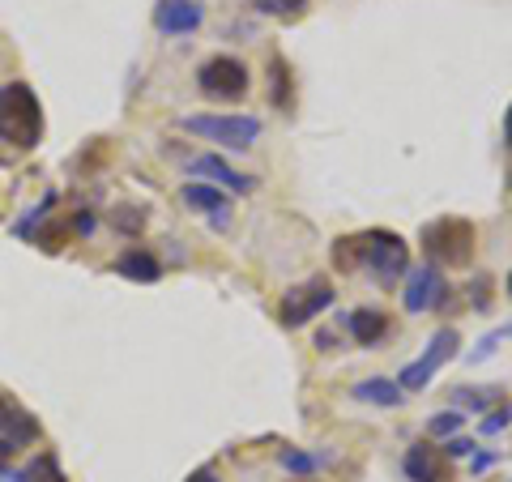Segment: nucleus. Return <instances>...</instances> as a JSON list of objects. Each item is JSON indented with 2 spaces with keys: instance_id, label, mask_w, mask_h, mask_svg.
Listing matches in <instances>:
<instances>
[{
  "instance_id": "nucleus-14",
  "label": "nucleus",
  "mask_w": 512,
  "mask_h": 482,
  "mask_svg": "<svg viewBox=\"0 0 512 482\" xmlns=\"http://www.w3.org/2000/svg\"><path fill=\"white\" fill-rule=\"evenodd\" d=\"M355 401H372V406H402L406 393H402V384L389 380V376H372V380H359L355 389Z\"/></svg>"
},
{
  "instance_id": "nucleus-21",
  "label": "nucleus",
  "mask_w": 512,
  "mask_h": 482,
  "mask_svg": "<svg viewBox=\"0 0 512 482\" xmlns=\"http://www.w3.org/2000/svg\"><path fill=\"white\" fill-rule=\"evenodd\" d=\"M278 461L286 465V470H295V474H308V470H312V465H316V457H308V453H299V448H286V453H282Z\"/></svg>"
},
{
  "instance_id": "nucleus-28",
  "label": "nucleus",
  "mask_w": 512,
  "mask_h": 482,
  "mask_svg": "<svg viewBox=\"0 0 512 482\" xmlns=\"http://www.w3.org/2000/svg\"><path fill=\"white\" fill-rule=\"evenodd\" d=\"M188 482H218V478H214V474H210V470H197V474H192V478H188Z\"/></svg>"
},
{
  "instance_id": "nucleus-13",
  "label": "nucleus",
  "mask_w": 512,
  "mask_h": 482,
  "mask_svg": "<svg viewBox=\"0 0 512 482\" xmlns=\"http://www.w3.org/2000/svg\"><path fill=\"white\" fill-rule=\"evenodd\" d=\"M350 333H355L359 346H380L389 337V316L376 308H355L350 312Z\"/></svg>"
},
{
  "instance_id": "nucleus-26",
  "label": "nucleus",
  "mask_w": 512,
  "mask_h": 482,
  "mask_svg": "<svg viewBox=\"0 0 512 482\" xmlns=\"http://www.w3.org/2000/svg\"><path fill=\"white\" fill-rule=\"evenodd\" d=\"M504 141H508V150H512V107H508V116H504Z\"/></svg>"
},
{
  "instance_id": "nucleus-22",
  "label": "nucleus",
  "mask_w": 512,
  "mask_h": 482,
  "mask_svg": "<svg viewBox=\"0 0 512 482\" xmlns=\"http://www.w3.org/2000/svg\"><path fill=\"white\" fill-rule=\"evenodd\" d=\"M470 453H474V440H470V436H448V444H444V457H448V461L470 457Z\"/></svg>"
},
{
  "instance_id": "nucleus-6",
  "label": "nucleus",
  "mask_w": 512,
  "mask_h": 482,
  "mask_svg": "<svg viewBox=\"0 0 512 482\" xmlns=\"http://www.w3.org/2000/svg\"><path fill=\"white\" fill-rule=\"evenodd\" d=\"M329 303H333V282L329 278H308V282H299L282 295L278 320L286 329H299V325H308V320H316Z\"/></svg>"
},
{
  "instance_id": "nucleus-19",
  "label": "nucleus",
  "mask_w": 512,
  "mask_h": 482,
  "mask_svg": "<svg viewBox=\"0 0 512 482\" xmlns=\"http://www.w3.org/2000/svg\"><path fill=\"white\" fill-rule=\"evenodd\" d=\"M453 401L461 410H487L491 401H500V389H453Z\"/></svg>"
},
{
  "instance_id": "nucleus-10",
  "label": "nucleus",
  "mask_w": 512,
  "mask_h": 482,
  "mask_svg": "<svg viewBox=\"0 0 512 482\" xmlns=\"http://www.w3.org/2000/svg\"><path fill=\"white\" fill-rule=\"evenodd\" d=\"M205 22L201 0H158L154 5V26L163 35H192Z\"/></svg>"
},
{
  "instance_id": "nucleus-20",
  "label": "nucleus",
  "mask_w": 512,
  "mask_h": 482,
  "mask_svg": "<svg viewBox=\"0 0 512 482\" xmlns=\"http://www.w3.org/2000/svg\"><path fill=\"white\" fill-rule=\"evenodd\" d=\"M461 423H466V414H457V410H444L436 414V419L427 423V436H457Z\"/></svg>"
},
{
  "instance_id": "nucleus-24",
  "label": "nucleus",
  "mask_w": 512,
  "mask_h": 482,
  "mask_svg": "<svg viewBox=\"0 0 512 482\" xmlns=\"http://www.w3.org/2000/svg\"><path fill=\"white\" fill-rule=\"evenodd\" d=\"M512 423V410H500V414H491V419H483V436H495V431H504Z\"/></svg>"
},
{
  "instance_id": "nucleus-29",
  "label": "nucleus",
  "mask_w": 512,
  "mask_h": 482,
  "mask_svg": "<svg viewBox=\"0 0 512 482\" xmlns=\"http://www.w3.org/2000/svg\"><path fill=\"white\" fill-rule=\"evenodd\" d=\"M508 295H512V273H508Z\"/></svg>"
},
{
  "instance_id": "nucleus-11",
  "label": "nucleus",
  "mask_w": 512,
  "mask_h": 482,
  "mask_svg": "<svg viewBox=\"0 0 512 482\" xmlns=\"http://www.w3.org/2000/svg\"><path fill=\"white\" fill-rule=\"evenodd\" d=\"M188 175H205V180H214L222 188H231V192H252V175H239L235 167H227L218 154H201V158H192L188 163Z\"/></svg>"
},
{
  "instance_id": "nucleus-5",
  "label": "nucleus",
  "mask_w": 512,
  "mask_h": 482,
  "mask_svg": "<svg viewBox=\"0 0 512 482\" xmlns=\"http://www.w3.org/2000/svg\"><path fill=\"white\" fill-rule=\"evenodd\" d=\"M457 350H461V333H457V329H440V333L427 342L423 355L402 367V376H397V384H402V393H419V389H427V384L436 380L440 367L457 359Z\"/></svg>"
},
{
  "instance_id": "nucleus-7",
  "label": "nucleus",
  "mask_w": 512,
  "mask_h": 482,
  "mask_svg": "<svg viewBox=\"0 0 512 482\" xmlns=\"http://www.w3.org/2000/svg\"><path fill=\"white\" fill-rule=\"evenodd\" d=\"M367 269L376 273V282L389 286L393 278H402V273L410 269V248H406V239L397 235V231H367Z\"/></svg>"
},
{
  "instance_id": "nucleus-15",
  "label": "nucleus",
  "mask_w": 512,
  "mask_h": 482,
  "mask_svg": "<svg viewBox=\"0 0 512 482\" xmlns=\"http://www.w3.org/2000/svg\"><path fill=\"white\" fill-rule=\"evenodd\" d=\"M116 273L120 278H128V282H158V261L150 252H141V248H133V252H124L120 261H116Z\"/></svg>"
},
{
  "instance_id": "nucleus-2",
  "label": "nucleus",
  "mask_w": 512,
  "mask_h": 482,
  "mask_svg": "<svg viewBox=\"0 0 512 482\" xmlns=\"http://www.w3.org/2000/svg\"><path fill=\"white\" fill-rule=\"evenodd\" d=\"M423 248L436 265L466 269L474 261V222L470 218H436L423 227Z\"/></svg>"
},
{
  "instance_id": "nucleus-12",
  "label": "nucleus",
  "mask_w": 512,
  "mask_h": 482,
  "mask_svg": "<svg viewBox=\"0 0 512 482\" xmlns=\"http://www.w3.org/2000/svg\"><path fill=\"white\" fill-rule=\"evenodd\" d=\"M184 205L188 210H201V214H214V222L218 227H227V210H231V201L222 197V188H210V184H184Z\"/></svg>"
},
{
  "instance_id": "nucleus-27",
  "label": "nucleus",
  "mask_w": 512,
  "mask_h": 482,
  "mask_svg": "<svg viewBox=\"0 0 512 482\" xmlns=\"http://www.w3.org/2000/svg\"><path fill=\"white\" fill-rule=\"evenodd\" d=\"M13 448H18V444H13V440H5V436H0V461H5V457L13 453Z\"/></svg>"
},
{
  "instance_id": "nucleus-8",
  "label": "nucleus",
  "mask_w": 512,
  "mask_h": 482,
  "mask_svg": "<svg viewBox=\"0 0 512 482\" xmlns=\"http://www.w3.org/2000/svg\"><path fill=\"white\" fill-rule=\"evenodd\" d=\"M402 470L410 482H453V461L444 457V448H436L431 440H419L406 448Z\"/></svg>"
},
{
  "instance_id": "nucleus-9",
  "label": "nucleus",
  "mask_w": 512,
  "mask_h": 482,
  "mask_svg": "<svg viewBox=\"0 0 512 482\" xmlns=\"http://www.w3.org/2000/svg\"><path fill=\"white\" fill-rule=\"evenodd\" d=\"M444 295H448V286H444V278H440V269L436 265H423V269H414L410 278H406V312H414V316H423V312H436L440 303H444Z\"/></svg>"
},
{
  "instance_id": "nucleus-23",
  "label": "nucleus",
  "mask_w": 512,
  "mask_h": 482,
  "mask_svg": "<svg viewBox=\"0 0 512 482\" xmlns=\"http://www.w3.org/2000/svg\"><path fill=\"white\" fill-rule=\"evenodd\" d=\"M303 5H308V0H261L265 13H303Z\"/></svg>"
},
{
  "instance_id": "nucleus-4",
  "label": "nucleus",
  "mask_w": 512,
  "mask_h": 482,
  "mask_svg": "<svg viewBox=\"0 0 512 482\" xmlns=\"http://www.w3.org/2000/svg\"><path fill=\"white\" fill-rule=\"evenodd\" d=\"M180 124L222 150H248L252 141L261 137V120L256 116H184Z\"/></svg>"
},
{
  "instance_id": "nucleus-1",
  "label": "nucleus",
  "mask_w": 512,
  "mask_h": 482,
  "mask_svg": "<svg viewBox=\"0 0 512 482\" xmlns=\"http://www.w3.org/2000/svg\"><path fill=\"white\" fill-rule=\"evenodd\" d=\"M0 141L18 150H35L43 141V107L26 82L0 86Z\"/></svg>"
},
{
  "instance_id": "nucleus-25",
  "label": "nucleus",
  "mask_w": 512,
  "mask_h": 482,
  "mask_svg": "<svg viewBox=\"0 0 512 482\" xmlns=\"http://www.w3.org/2000/svg\"><path fill=\"white\" fill-rule=\"evenodd\" d=\"M116 227H124V231H137V227H141V214H120V210H116Z\"/></svg>"
},
{
  "instance_id": "nucleus-17",
  "label": "nucleus",
  "mask_w": 512,
  "mask_h": 482,
  "mask_svg": "<svg viewBox=\"0 0 512 482\" xmlns=\"http://www.w3.org/2000/svg\"><path fill=\"white\" fill-rule=\"evenodd\" d=\"M0 431H5V440H35L39 436V427H35V419H26L22 410H13V406H5L0 401Z\"/></svg>"
},
{
  "instance_id": "nucleus-18",
  "label": "nucleus",
  "mask_w": 512,
  "mask_h": 482,
  "mask_svg": "<svg viewBox=\"0 0 512 482\" xmlns=\"http://www.w3.org/2000/svg\"><path fill=\"white\" fill-rule=\"evenodd\" d=\"M269 103L278 111H291V69H286V60H269Z\"/></svg>"
},
{
  "instance_id": "nucleus-3",
  "label": "nucleus",
  "mask_w": 512,
  "mask_h": 482,
  "mask_svg": "<svg viewBox=\"0 0 512 482\" xmlns=\"http://www.w3.org/2000/svg\"><path fill=\"white\" fill-rule=\"evenodd\" d=\"M197 86H201L205 99L239 103L248 94V86H252V73H248V64L235 60V56H210L197 69Z\"/></svg>"
},
{
  "instance_id": "nucleus-16",
  "label": "nucleus",
  "mask_w": 512,
  "mask_h": 482,
  "mask_svg": "<svg viewBox=\"0 0 512 482\" xmlns=\"http://www.w3.org/2000/svg\"><path fill=\"white\" fill-rule=\"evenodd\" d=\"M363 261H367V239L363 235H342L338 244H333V265H338L342 273L359 269Z\"/></svg>"
}]
</instances>
